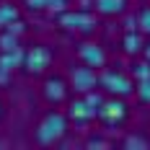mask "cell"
<instances>
[{
    "instance_id": "6",
    "label": "cell",
    "mask_w": 150,
    "mask_h": 150,
    "mask_svg": "<svg viewBox=\"0 0 150 150\" xmlns=\"http://www.w3.org/2000/svg\"><path fill=\"white\" fill-rule=\"evenodd\" d=\"M78 57H80L83 65H88V67H104V65H106L104 47L93 44V42H83V44L78 47Z\"/></svg>"
},
{
    "instance_id": "15",
    "label": "cell",
    "mask_w": 150,
    "mask_h": 150,
    "mask_svg": "<svg viewBox=\"0 0 150 150\" xmlns=\"http://www.w3.org/2000/svg\"><path fill=\"white\" fill-rule=\"evenodd\" d=\"M137 98H140L142 104H150V78L137 80Z\"/></svg>"
},
{
    "instance_id": "22",
    "label": "cell",
    "mask_w": 150,
    "mask_h": 150,
    "mask_svg": "<svg viewBox=\"0 0 150 150\" xmlns=\"http://www.w3.org/2000/svg\"><path fill=\"white\" fill-rule=\"evenodd\" d=\"M106 145H109V142L101 140V137H91L88 140V148H106Z\"/></svg>"
},
{
    "instance_id": "9",
    "label": "cell",
    "mask_w": 150,
    "mask_h": 150,
    "mask_svg": "<svg viewBox=\"0 0 150 150\" xmlns=\"http://www.w3.org/2000/svg\"><path fill=\"white\" fill-rule=\"evenodd\" d=\"M67 117L75 122V124H88L93 117H96V111H93V106L86 101V98H75L70 109H67Z\"/></svg>"
},
{
    "instance_id": "14",
    "label": "cell",
    "mask_w": 150,
    "mask_h": 150,
    "mask_svg": "<svg viewBox=\"0 0 150 150\" xmlns=\"http://www.w3.org/2000/svg\"><path fill=\"white\" fill-rule=\"evenodd\" d=\"M0 49H3V52L18 49V36H16V34H11V31H5V34L0 36Z\"/></svg>"
},
{
    "instance_id": "13",
    "label": "cell",
    "mask_w": 150,
    "mask_h": 150,
    "mask_svg": "<svg viewBox=\"0 0 150 150\" xmlns=\"http://www.w3.org/2000/svg\"><path fill=\"white\" fill-rule=\"evenodd\" d=\"M13 21H18V11H16V5H11V3H0V29L11 26Z\"/></svg>"
},
{
    "instance_id": "5",
    "label": "cell",
    "mask_w": 150,
    "mask_h": 150,
    "mask_svg": "<svg viewBox=\"0 0 150 150\" xmlns=\"http://www.w3.org/2000/svg\"><path fill=\"white\" fill-rule=\"evenodd\" d=\"M101 86H104L109 93H114V96H119V98H124V96H129L132 91H135V86H132V80L127 78V75L117 73V70H106L104 75H101Z\"/></svg>"
},
{
    "instance_id": "7",
    "label": "cell",
    "mask_w": 150,
    "mask_h": 150,
    "mask_svg": "<svg viewBox=\"0 0 150 150\" xmlns=\"http://www.w3.org/2000/svg\"><path fill=\"white\" fill-rule=\"evenodd\" d=\"M70 83H73V88L78 93H88V91L96 88V73H93V67H73L70 70Z\"/></svg>"
},
{
    "instance_id": "4",
    "label": "cell",
    "mask_w": 150,
    "mask_h": 150,
    "mask_svg": "<svg viewBox=\"0 0 150 150\" xmlns=\"http://www.w3.org/2000/svg\"><path fill=\"white\" fill-rule=\"evenodd\" d=\"M60 26L67 31H93L96 29V16L86 11H67L60 16Z\"/></svg>"
},
{
    "instance_id": "2",
    "label": "cell",
    "mask_w": 150,
    "mask_h": 150,
    "mask_svg": "<svg viewBox=\"0 0 150 150\" xmlns=\"http://www.w3.org/2000/svg\"><path fill=\"white\" fill-rule=\"evenodd\" d=\"M96 117L104 122L106 127H117V124H122L127 119V104L122 98H109V101L101 104V109L96 111Z\"/></svg>"
},
{
    "instance_id": "19",
    "label": "cell",
    "mask_w": 150,
    "mask_h": 150,
    "mask_svg": "<svg viewBox=\"0 0 150 150\" xmlns=\"http://www.w3.org/2000/svg\"><path fill=\"white\" fill-rule=\"evenodd\" d=\"M67 8V0H49L47 3V11H52V13H62Z\"/></svg>"
},
{
    "instance_id": "3",
    "label": "cell",
    "mask_w": 150,
    "mask_h": 150,
    "mask_svg": "<svg viewBox=\"0 0 150 150\" xmlns=\"http://www.w3.org/2000/svg\"><path fill=\"white\" fill-rule=\"evenodd\" d=\"M49 62H52V52L47 47H42V44H36V47H31L29 52H23V67L31 75L44 73L47 67H49Z\"/></svg>"
},
{
    "instance_id": "16",
    "label": "cell",
    "mask_w": 150,
    "mask_h": 150,
    "mask_svg": "<svg viewBox=\"0 0 150 150\" xmlns=\"http://www.w3.org/2000/svg\"><path fill=\"white\" fill-rule=\"evenodd\" d=\"M137 26H140V31L150 34V5H145V8L137 13Z\"/></svg>"
},
{
    "instance_id": "18",
    "label": "cell",
    "mask_w": 150,
    "mask_h": 150,
    "mask_svg": "<svg viewBox=\"0 0 150 150\" xmlns=\"http://www.w3.org/2000/svg\"><path fill=\"white\" fill-rule=\"evenodd\" d=\"M124 148H148V140L140 135H129L124 140Z\"/></svg>"
},
{
    "instance_id": "23",
    "label": "cell",
    "mask_w": 150,
    "mask_h": 150,
    "mask_svg": "<svg viewBox=\"0 0 150 150\" xmlns=\"http://www.w3.org/2000/svg\"><path fill=\"white\" fill-rule=\"evenodd\" d=\"M0 114H3V104H0Z\"/></svg>"
},
{
    "instance_id": "21",
    "label": "cell",
    "mask_w": 150,
    "mask_h": 150,
    "mask_svg": "<svg viewBox=\"0 0 150 150\" xmlns=\"http://www.w3.org/2000/svg\"><path fill=\"white\" fill-rule=\"evenodd\" d=\"M5 31H11V34H16V36H21V34H23V23H21V21H13L11 26H5Z\"/></svg>"
},
{
    "instance_id": "8",
    "label": "cell",
    "mask_w": 150,
    "mask_h": 150,
    "mask_svg": "<svg viewBox=\"0 0 150 150\" xmlns=\"http://www.w3.org/2000/svg\"><path fill=\"white\" fill-rule=\"evenodd\" d=\"M65 96H67V83H65V78L52 75V78L44 80V98L49 104H60V101H65Z\"/></svg>"
},
{
    "instance_id": "11",
    "label": "cell",
    "mask_w": 150,
    "mask_h": 150,
    "mask_svg": "<svg viewBox=\"0 0 150 150\" xmlns=\"http://www.w3.org/2000/svg\"><path fill=\"white\" fill-rule=\"evenodd\" d=\"M124 0H96V11L101 16H119L124 11Z\"/></svg>"
},
{
    "instance_id": "1",
    "label": "cell",
    "mask_w": 150,
    "mask_h": 150,
    "mask_svg": "<svg viewBox=\"0 0 150 150\" xmlns=\"http://www.w3.org/2000/svg\"><path fill=\"white\" fill-rule=\"evenodd\" d=\"M67 132V117L60 114V111H49L44 119L39 122V127H36V142L39 145H54V142H60L62 137Z\"/></svg>"
},
{
    "instance_id": "12",
    "label": "cell",
    "mask_w": 150,
    "mask_h": 150,
    "mask_svg": "<svg viewBox=\"0 0 150 150\" xmlns=\"http://www.w3.org/2000/svg\"><path fill=\"white\" fill-rule=\"evenodd\" d=\"M122 47H124V52L127 54H137V52H142V36L137 34V31H127L124 34V42H122Z\"/></svg>"
},
{
    "instance_id": "20",
    "label": "cell",
    "mask_w": 150,
    "mask_h": 150,
    "mask_svg": "<svg viewBox=\"0 0 150 150\" xmlns=\"http://www.w3.org/2000/svg\"><path fill=\"white\" fill-rule=\"evenodd\" d=\"M47 3L49 0H26V5H29L31 11H47Z\"/></svg>"
},
{
    "instance_id": "17",
    "label": "cell",
    "mask_w": 150,
    "mask_h": 150,
    "mask_svg": "<svg viewBox=\"0 0 150 150\" xmlns=\"http://www.w3.org/2000/svg\"><path fill=\"white\" fill-rule=\"evenodd\" d=\"M132 73H135L137 80H145V78H150V62H148V60H145V62H137Z\"/></svg>"
},
{
    "instance_id": "10",
    "label": "cell",
    "mask_w": 150,
    "mask_h": 150,
    "mask_svg": "<svg viewBox=\"0 0 150 150\" xmlns=\"http://www.w3.org/2000/svg\"><path fill=\"white\" fill-rule=\"evenodd\" d=\"M21 65H23V52H21V47L0 54V70H5V73H11V70L21 67Z\"/></svg>"
}]
</instances>
